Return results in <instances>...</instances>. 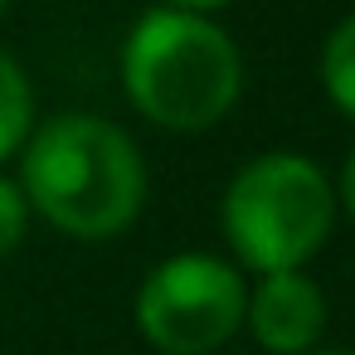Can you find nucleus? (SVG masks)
Segmentation results:
<instances>
[{"instance_id": "9", "label": "nucleus", "mask_w": 355, "mask_h": 355, "mask_svg": "<svg viewBox=\"0 0 355 355\" xmlns=\"http://www.w3.org/2000/svg\"><path fill=\"white\" fill-rule=\"evenodd\" d=\"M156 6H161V10H180V15H205V20H209L214 10L229 6V0H156Z\"/></svg>"}, {"instance_id": "3", "label": "nucleus", "mask_w": 355, "mask_h": 355, "mask_svg": "<svg viewBox=\"0 0 355 355\" xmlns=\"http://www.w3.org/2000/svg\"><path fill=\"white\" fill-rule=\"evenodd\" d=\"M219 219L234 258L258 277L302 272V263L331 239L336 185L302 151H263L234 171Z\"/></svg>"}, {"instance_id": "12", "label": "nucleus", "mask_w": 355, "mask_h": 355, "mask_svg": "<svg viewBox=\"0 0 355 355\" xmlns=\"http://www.w3.org/2000/svg\"><path fill=\"white\" fill-rule=\"evenodd\" d=\"M6 10H10V0H0V20H6Z\"/></svg>"}, {"instance_id": "2", "label": "nucleus", "mask_w": 355, "mask_h": 355, "mask_svg": "<svg viewBox=\"0 0 355 355\" xmlns=\"http://www.w3.org/2000/svg\"><path fill=\"white\" fill-rule=\"evenodd\" d=\"M122 88L146 122L205 132L243 93V54L214 20L151 6L122 40Z\"/></svg>"}, {"instance_id": "7", "label": "nucleus", "mask_w": 355, "mask_h": 355, "mask_svg": "<svg viewBox=\"0 0 355 355\" xmlns=\"http://www.w3.org/2000/svg\"><path fill=\"white\" fill-rule=\"evenodd\" d=\"M321 88L331 107L355 122V15H345L321 44Z\"/></svg>"}, {"instance_id": "1", "label": "nucleus", "mask_w": 355, "mask_h": 355, "mask_svg": "<svg viewBox=\"0 0 355 355\" xmlns=\"http://www.w3.org/2000/svg\"><path fill=\"white\" fill-rule=\"evenodd\" d=\"M30 214H44L59 234L103 243L137 224L146 205L141 146L107 117L59 112L20 146V180Z\"/></svg>"}, {"instance_id": "10", "label": "nucleus", "mask_w": 355, "mask_h": 355, "mask_svg": "<svg viewBox=\"0 0 355 355\" xmlns=\"http://www.w3.org/2000/svg\"><path fill=\"white\" fill-rule=\"evenodd\" d=\"M336 200H340V209L355 219V151L345 156V166H340V185H336Z\"/></svg>"}, {"instance_id": "11", "label": "nucleus", "mask_w": 355, "mask_h": 355, "mask_svg": "<svg viewBox=\"0 0 355 355\" xmlns=\"http://www.w3.org/2000/svg\"><path fill=\"white\" fill-rule=\"evenodd\" d=\"M306 355H350V350H340V345H311Z\"/></svg>"}, {"instance_id": "4", "label": "nucleus", "mask_w": 355, "mask_h": 355, "mask_svg": "<svg viewBox=\"0 0 355 355\" xmlns=\"http://www.w3.org/2000/svg\"><path fill=\"white\" fill-rule=\"evenodd\" d=\"M243 272L219 253H171L137 292V331L161 355H214L243 326Z\"/></svg>"}, {"instance_id": "8", "label": "nucleus", "mask_w": 355, "mask_h": 355, "mask_svg": "<svg viewBox=\"0 0 355 355\" xmlns=\"http://www.w3.org/2000/svg\"><path fill=\"white\" fill-rule=\"evenodd\" d=\"M25 229H30V205H25V190H20L15 180L0 175V258H6L10 248H20Z\"/></svg>"}, {"instance_id": "6", "label": "nucleus", "mask_w": 355, "mask_h": 355, "mask_svg": "<svg viewBox=\"0 0 355 355\" xmlns=\"http://www.w3.org/2000/svg\"><path fill=\"white\" fill-rule=\"evenodd\" d=\"M35 132V88L20 59L0 49V161H10Z\"/></svg>"}, {"instance_id": "5", "label": "nucleus", "mask_w": 355, "mask_h": 355, "mask_svg": "<svg viewBox=\"0 0 355 355\" xmlns=\"http://www.w3.org/2000/svg\"><path fill=\"white\" fill-rule=\"evenodd\" d=\"M243 321L268 355H306L326 331V292L306 272H268L248 292Z\"/></svg>"}]
</instances>
